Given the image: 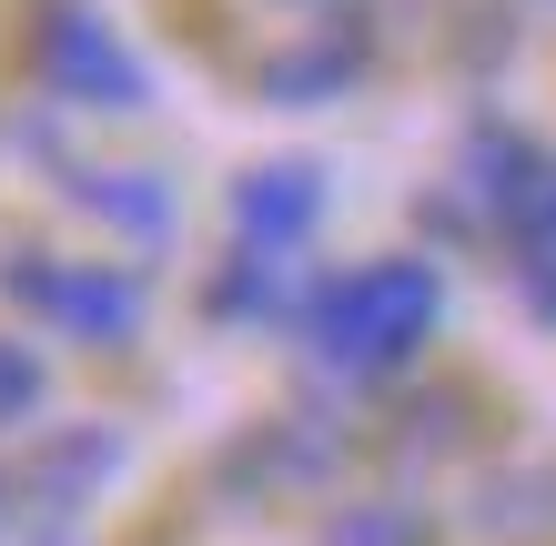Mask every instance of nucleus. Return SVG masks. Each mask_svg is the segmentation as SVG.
Returning <instances> with one entry per match:
<instances>
[{"label":"nucleus","instance_id":"obj_10","mask_svg":"<svg viewBox=\"0 0 556 546\" xmlns=\"http://www.w3.org/2000/svg\"><path fill=\"white\" fill-rule=\"evenodd\" d=\"M283 304H293L283 253H264V243H243L233 264H223V283H213V314H223V325H274Z\"/></svg>","mask_w":556,"mask_h":546},{"label":"nucleus","instance_id":"obj_3","mask_svg":"<svg viewBox=\"0 0 556 546\" xmlns=\"http://www.w3.org/2000/svg\"><path fill=\"white\" fill-rule=\"evenodd\" d=\"M30 72L61 112H91V122L152 112V61L122 41L102 0H30Z\"/></svg>","mask_w":556,"mask_h":546},{"label":"nucleus","instance_id":"obj_11","mask_svg":"<svg viewBox=\"0 0 556 546\" xmlns=\"http://www.w3.org/2000/svg\"><path fill=\"white\" fill-rule=\"evenodd\" d=\"M41 405H51V365L30 355L21 334H0V435H11V426H30Z\"/></svg>","mask_w":556,"mask_h":546},{"label":"nucleus","instance_id":"obj_8","mask_svg":"<svg viewBox=\"0 0 556 546\" xmlns=\"http://www.w3.org/2000/svg\"><path fill=\"white\" fill-rule=\"evenodd\" d=\"M61 182H72V203H81V213H102L112 233H132V243H173V223H182V203H173V182H162V173L61 163Z\"/></svg>","mask_w":556,"mask_h":546},{"label":"nucleus","instance_id":"obj_12","mask_svg":"<svg viewBox=\"0 0 556 546\" xmlns=\"http://www.w3.org/2000/svg\"><path fill=\"white\" fill-rule=\"evenodd\" d=\"M324 546H425V506H344Z\"/></svg>","mask_w":556,"mask_h":546},{"label":"nucleus","instance_id":"obj_13","mask_svg":"<svg viewBox=\"0 0 556 546\" xmlns=\"http://www.w3.org/2000/svg\"><path fill=\"white\" fill-rule=\"evenodd\" d=\"M293 11H304V0H293Z\"/></svg>","mask_w":556,"mask_h":546},{"label":"nucleus","instance_id":"obj_7","mask_svg":"<svg viewBox=\"0 0 556 546\" xmlns=\"http://www.w3.org/2000/svg\"><path fill=\"white\" fill-rule=\"evenodd\" d=\"M365 51H375V30H365V11H344V21H324L314 41H293V51H274L264 72V102H283V112H304V102H324V91H344L354 72H365Z\"/></svg>","mask_w":556,"mask_h":546},{"label":"nucleus","instance_id":"obj_9","mask_svg":"<svg viewBox=\"0 0 556 546\" xmlns=\"http://www.w3.org/2000/svg\"><path fill=\"white\" fill-rule=\"evenodd\" d=\"M476 526L506 536V546H546V536H556V466L485 475V486H476Z\"/></svg>","mask_w":556,"mask_h":546},{"label":"nucleus","instance_id":"obj_5","mask_svg":"<svg viewBox=\"0 0 556 546\" xmlns=\"http://www.w3.org/2000/svg\"><path fill=\"white\" fill-rule=\"evenodd\" d=\"M466 192L485 233L516 243V264H556V142L516 132V122H466Z\"/></svg>","mask_w":556,"mask_h":546},{"label":"nucleus","instance_id":"obj_2","mask_svg":"<svg viewBox=\"0 0 556 546\" xmlns=\"http://www.w3.org/2000/svg\"><path fill=\"white\" fill-rule=\"evenodd\" d=\"M0 294H11L30 325L91 344V355H122V344L152 325V283L132 264H81V253H41V243L0 253Z\"/></svg>","mask_w":556,"mask_h":546},{"label":"nucleus","instance_id":"obj_1","mask_svg":"<svg viewBox=\"0 0 556 546\" xmlns=\"http://www.w3.org/2000/svg\"><path fill=\"white\" fill-rule=\"evenodd\" d=\"M293 325H304V355L324 374H354V384L405 374L425 344H435V325H445V274L425 264V253H375V264L324 274Z\"/></svg>","mask_w":556,"mask_h":546},{"label":"nucleus","instance_id":"obj_6","mask_svg":"<svg viewBox=\"0 0 556 546\" xmlns=\"http://www.w3.org/2000/svg\"><path fill=\"white\" fill-rule=\"evenodd\" d=\"M324 192H334V173H324V163H304V152H274V163H253V173L233 182V233L264 243V253H293V243H314Z\"/></svg>","mask_w":556,"mask_h":546},{"label":"nucleus","instance_id":"obj_4","mask_svg":"<svg viewBox=\"0 0 556 546\" xmlns=\"http://www.w3.org/2000/svg\"><path fill=\"white\" fill-rule=\"evenodd\" d=\"M122 445L112 426H51V435H21L11 456H0V536H51L72 526L91 496L122 475Z\"/></svg>","mask_w":556,"mask_h":546}]
</instances>
